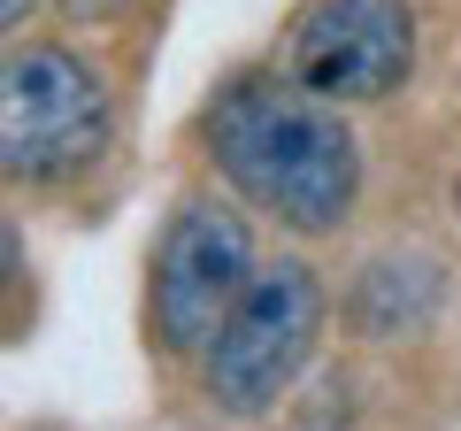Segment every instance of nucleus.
<instances>
[{"label":"nucleus","instance_id":"nucleus-1","mask_svg":"<svg viewBox=\"0 0 461 431\" xmlns=\"http://www.w3.org/2000/svg\"><path fill=\"white\" fill-rule=\"evenodd\" d=\"M208 154L285 232H339L362 193V147L330 100L293 78H239L208 108Z\"/></svg>","mask_w":461,"mask_h":431},{"label":"nucleus","instance_id":"nucleus-2","mask_svg":"<svg viewBox=\"0 0 461 431\" xmlns=\"http://www.w3.org/2000/svg\"><path fill=\"white\" fill-rule=\"evenodd\" d=\"M108 147V85L69 47L0 54V178L54 185Z\"/></svg>","mask_w":461,"mask_h":431},{"label":"nucleus","instance_id":"nucleus-3","mask_svg":"<svg viewBox=\"0 0 461 431\" xmlns=\"http://www.w3.org/2000/svg\"><path fill=\"white\" fill-rule=\"evenodd\" d=\"M315 332H323V285L308 262H269L247 278L239 308L223 316V332L208 339V393L230 416L277 408V393L300 378Z\"/></svg>","mask_w":461,"mask_h":431},{"label":"nucleus","instance_id":"nucleus-4","mask_svg":"<svg viewBox=\"0 0 461 431\" xmlns=\"http://www.w3.org/2000/svg\"><path fill=\"white\" fill-rule=\"evenodd\" d=\"M254 278V232L247 216L223 208V200H185L177 224L162 232L154 254V339L169 354H193L223 332V316L239 308Z\"/></svg>","mask_w":461,"mask_h":431},{"label":"nucleus","instance_id":"nucleus-5","mask_svg":"<svg viewBox=\"0 0 461 431\" xmlns=\"http://www.w3.org/2000/svg\"><path fill=\"white\" fill-rule=\"evenodd\" d=\"M415 69V16L408 0H315L293 32V85L330 108L400 93Z\"/></svg>","mask_w":461,"mask_h":431},{"label":"nucleus","instance_id":"nucleus-6","mask_svg":"<svg viewBox=\"0 0 461 431\" xmlns=\"http://www.w3.org/2000/svg\"><path fill=\"white\" fill-rule=\"evenodd\" d=\"M16 224H8V216H0V308H8V293H16Z\"/></svg>","mask_w":461,"mask_h":431},{"label":"nucleus","instance_id":"nucleus-7","mask_svg":"<svg viewBox=\"0 0 461 431\" xmlns=\"http://www.w3.org/2000/svg\"><path fill=\"white\" fill-rule=\"evenodd\" d=\"M32 8H39V0H0V39L16 32V23H32Z\"/></svg>","mask_w":461,"mask_h":431},{"label":"nucleus","instance_id":"nucleus-8","mask_svg":"<svg viewBox=\"0 0 461 431\" xmlns=\"http://www.w3.org/2000/svg\"><path fill=\"white\" fill-rule=\"evenodd\" d=\"M454 208H461V178H454Z\"/></svg>","mask_w":461,"mask_h":431}]
</instances>
